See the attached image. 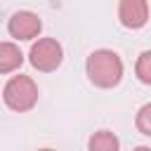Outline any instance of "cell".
Listing matches in <instances>:
<instances>
[{"label":"cell","mask_w":151,"mask_h":151,"mask_svg":"<svg viewBox=\"0 0 151 151\" xmlns=\"http://www.w3.org/2000/svg\"><path fill=\"white\" fill-rule=\"evenodd\" d=\"M85 71L94 87L109 90L123 80V59L113 50H94L85 61Z\"/></svg>","instance_id":"obj_1"},{"label":"cell","mask_w":151,"mask_h":151,"mask_svg":"<svg viewBox=\"0 0 151 151\" xmlns=\"http://www.w3.org/2000/svg\"><path fill=\"white\" fill-rule=\"evenodd\" d=\"M2 99L12 111H31L38 101V85L31 76H12L2 87Z\"/></svg>","instance_id":"obj_2"},{"label":"cell","mask_w":151,"mask_h":151,"mask_svg":"<svg viewBox=\"0 0 151 151\" xmlns=\"http://www.w3.org/2000/svg\"><path fill=\"white\" fill-rule=\"evenodd\" d=\"M28 61L33 68L42 71V73H50V71H57L64 61V50L61 45L57 42V38H38L33 45H31V52H28Z\"/></svg>","instance_id":"obj_3"},{"label":"cell","mask_w":151,"mask_h":151,"mask_svg":"<svg viewBox=\"0 0 151 151\" xmlns=\"http://www.w3.org/2000/svg\"><path fill=\"white\" fill-rule=\"evenodd\" d=\"M7 31L12 38L17 40H33L38 38V33L42 31V21L35 12H28V9H21V12H14L7 21Z\"/></svg>","instance_id":"obj_4"},{"label":"cell","mask_w":151,"mask_h":151,"mask_svg":"<svg viewBox=\"0 0 151 151\" xmlns=\"http://www.w3.org/2000/svg\"><path fill=\"white\" fill-rule=\"evenodd\" d=\"M118 19L125 28H142L149 21V2L146 0H120L118 2Z\"/></svg>","instance_id":"obj_5"},{"label":"cell","mask_w":151,"mask_h":151,"mask_svg":"<svg viewBox=\"0 0 151 151\" xmlns=\"http://www.w3.org/2000/svg\"><path fill=\"white\" fill-rule=\"evenodd\" d=\"M24 64V54L14 42L0 45V73H12Z\"/></svg>","instance_id":"obj_6"},{"label":"cell","mask_w":151,"mask_h":151,"mask_svg":"<svg viewBox=\"0 0 151 151\" xmlns=\"http://www.w3.org/2000/svg\"><path fill=\"white\" fill-rule=\"evenodd\" d=\"M90 151H120V142L111 130H97L90 142H87Z\"/></svg>","instance_id":"obj_7"},{"label":"cell","mask_w":151,"mask_h":151,"mask_svg":"<svg viewBox=\"0 0 151 151\" xmlns=\"http://www.w3.org/2000/svg\"><path fill=\"white\" fill-rule=\"evenodd\" d=\"M134 73H137V78H139L144 85H151V50H144V52L137 57Z\"/></svg>","instance_id":"obj_8"},{"label":"cell","mask_w":151,"mask_h":151,"mask_svg":"<svg viewBox=\"0 0 151 151\" xmlns=\"http://www.w3.org/2000/svg\"><path fill=\"white\" fill-rule=\"evenodd\" d=\"M134 125H137V130H139L142 134L151 137V101H149V104H144V106L137 111Z\"/></svg>","instance_id":"obj_9"},{"label":"cell","mask_w":151,"mask_h":151,"mask_svg":"<svg viewBox=\"0 0 151 151\" xmlns=\"http://www.w3.org/2000/svg\"><path fill=\"white\" fill-rule=\"evenodd\" d=\"M132 151H151L149 146H137V149H132Z\"/></svg>","instance_id":"obj_10"},{"label":"cell","mask_w":151,"mask_h":151,"mask_svg":"<svg viewBox=\"0 0 151 151\" xmlns=\"http://www.w3.org/2000/svg\"><path fill=\"white\" fill-rule=\"evenodd\" d=\"M38 151H54V149H38Z\"/></svg>","instance_id":"obj_11"}]
</instances>
